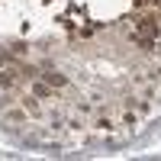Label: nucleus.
<instances>
[{"mask_svg":"<svg viewBox=\"0 0 161 161\" xmlns=\"http://www.w3.org/2000/svg\"><path fill=\"white\" fill-rule=\"evenodd\" d=\"M45 80H48V84H64V77H61V74H55V71H48V74H45Z\"/></svg>","mask_w":161,"mask_h":161,"instance_id":"obj_1","label":"nucleus"}]
</instances>
